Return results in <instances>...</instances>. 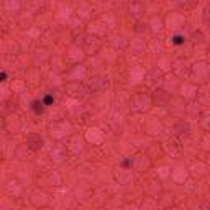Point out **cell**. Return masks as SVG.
I'll list each match as a JSON object with an SVG mask.
<instances>
[{
	"label": "cell",
	"instance_id": "obj_1",
	"mask_svg": "<svg viewBox=\"0 0 210 210\" xmlns=\"http://www.w3.org/2000/svg\"><path fill=\"white\" fill-rule=\"evenodd\" d=\"M33 105H35V112H36V113H41V112H43V102H33Z\"/></svg>",
	"mask_w": 210,
	"mask_h": 210
},
{
	"label": "cell",
	"instance_id": "obj_2",
	"mask_svg": "<svg viewBox=\"0 0 210 210\" xmlns=\"http://www.w3.org/2000/svg\"><path fill=\"white\" fill-rule=\"evenodd\" d=\"M172 43H174V44H182V43H184V38H182V36H174V38H172Z\"/></svg>",
	"mask_w": 210,
	"mask_h": 210
},
{
	"label": "cell",
	"instance_id": "obj_3",
	"mask_svg": "<svg viewBox=\"0 0 210 210\" xmlns=\"http://www.w3.org/2000/svg\"><path fill=\"white\" fill-rule=\"evenodd\" d=\"M51 102H53V97H51V95H48L46 99H44V103H51Z\"/></svg>",
	"mask_w": 210,
	"mask_h": 210
}]
</instances>
